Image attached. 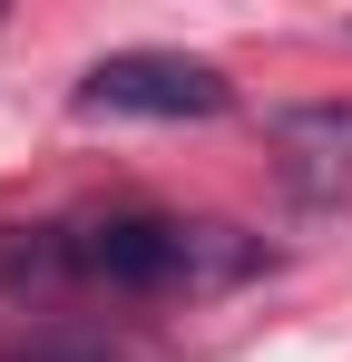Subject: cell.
Here are the masks:
<instances>
[{"label":"cell","mask_w":352,"mask_h":362,"mask_svg":"<svg viewBox=\"0 0 352 362\" xmlns=\"http://www.w3.org/2000/svg\"><path fill=\"white\" fill-rule=\"evenodd\" d=\"M254 264H264L254 235H235V226H186V216H147V206L59 226V274L108 284V294H216V284H245Z\"/></svg>","instance_id":"6da1fadb"},{"label":"cell","mask_w":352,"mask_h":362,"mask_svg":"<svg viewBox=\"0 0 352 362\" xmlns=\"http://www.w3.org/2000/svg\"><path fill=\"white\" fill-rule=\"evenodd\" d=\"M78 108H98V118H225L235 78L186 59V49H108L78 78Z\"/></svg>","instance_id":"7a4b0ae2"},{"label":"cell","mask_w":352,"mask_h":362,"mask_svg":"<svg viewBox=\"0 0 352 362\" xmlns=\"http://www.w3.org/2000/svg\"><path fill=\"white\" fill-rule=\"evenodd\" d=\"M274 137L303 157V177H352V108H284Z\"/></svg>","instance_id":"3957f363"},{"label":"cell","mask_w":352,"mask_h":362,"mask_svg":"<svg viewBox=\"0 0 352 362\" xmlns=\"http://www.w3.org/2000/svg\"><path fill=\"white\" fill-rule=\"evenodd\" d=\"M0 362H117V353H88V343H59V353H0Z\"/></svg>","instance_id":"277c9868"}]
</instances>
